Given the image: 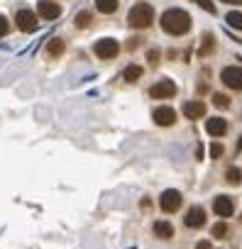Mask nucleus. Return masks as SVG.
<instances>
[{
    "mask_svg": "<svg viewBox=\"0 0 242 249\" xmlns=\"http://www.w3.org/2000/svg\"><path fill=\"white\" fill-rule=\"evenodd\" d=\"M91 20H93V15H91L88 10H81V13L76 15V20H74V22H76V27H78V30H86V27L91 25Z\"/></svg>",
    "mask_w": 242,
    "mask_h": 249,
    "instance_id": "obj_19",
    "label": "nucleus"
},
{
    "mask_svg": "<svg viewBox=\"0 0 242 249\" xmlns=\"http://www.w3.org/2000/svg\"><path fill=\"white\" fill-rule=\"evenodd\" d=\"M184 115L188 120H201L205 115V103L203 100H188V103H184Z\"/></svg>",
    "mask_w": 242,
    "mask_h": 249,
    "instance_id": "obj_12",
    "label": "nucleus"
},
{
    "mask_svg": "<svg viewBox=\"0 0 242 249\" xmlns=\"http://www.w3.org/2000/svg\"><path fill=\"white\" fill-rule=\"evenodd\" d=\"M64 39H59V37H54V39H49V44H47V56H61L64 54Z\"/></svg>",
    "mask_w": 242,
    "mask_h": 249,
    "instance_id": "obj_15",
    "label": "nucleus"
},
{
    "mask_svg": "<svg viewBox=\"0 0 242 249\" xmlns=\"http://www.w3.org/2000/svg\"><path fill=\"white\" fill-rule=\"evenodd\" d=\"M152 232H154V237H159V239H171V237H174V227H171V222H167V220H157L154 227H152Z\"/></svg>",
    "mask_w": 242,
    "mask_h": 249,
    "instance_id": "obj_14",
    "label": "nucleus"
},
{
    "mask_svg": "<svg viewBox=\"0 0 242 249\" xmlns=\"http://www.w3.org/2000/svg\"><path fill=\"white\" fill-rule=\"evenodd\" d=\"M223 3H230V5H242V0H223Z\"/></svg>",
    "mask_w": 242,
    "mask_h": 249,
    "instance_id": "obj_30",
    "label": "nucleus"
},
{
    "mask_svg": "<svg viewBox=\"0 0 242 249\" xmlns=\"http://www.w3.org/2000/svg\"><path fill=\"white\" fill-rule=\"evenodd\" d=\"M93 52H95V56H98V59H115V56L120 54V44H117L115 39L105 37V39L95 42Z\"/></svg>",
    "mask_w": 242,
    "mask_h": 249,
    "instance_id": "obj_3",
    "label": "nucleus"
},
{
    "mask_svg": "<svg viewBox=\"0 0 242 249\" xmlns=\"http://www.w3.org/2000/svg\"><path fill=\"white\" fill-rule=\"evenodd\" d=\"M15 22H18V30L20 32H35L37 27H39V22H37V13H32V10H18V15H15Z\"/></svg>",
    "mask_w": 242,
    "mask_h": 249,
    "instance_id": "obj_4",
    "label": "nucleus"
},
{
    "mask_svg": "<svg viewBox=\"0 0 242 249\" xmlns=\"http://www.w3.org/2000/svg\"><path fill=\"white\" fill-rule=\"evenodd\" d=\"M149 95L157 98V100H167V98H174L176 95V83L164 78V81H157L152 88H149Z\"/></svg>",
    "mask_w": 242,
    "mask_h": 249,
    "instance_id": "obj_5",
    "label": "nucleus"
},
{
    "mask_svg": "<svg viewBox=\"0 0 242 249\" xmlns=\"http://www.w3.org/2000/svg\"><path fill=\"white\" fill-rule=\"evenodd\" d=\"M123 78H125L128 83H135V81H140V78H142V66H137V64H130V66L123 71Z\"/></svg>",
    "mask_w": 242,
    "mask_h": 249,
    "instance_id": "obj_16",
    "label": "nucleus"
},
{
    "mask_svg": "<svg viewBox=\"0 0 242 249\" xmlns=\"http://www.w3.org/2000/svg\"><path fill=\"white\" fill-rule=\"evenodd\" d=\"M184 225L191 227V230L203 227V225H205V210H203V205H191L188 213L184 215Z\"/></svg>",
    "mask_w": 242,
    "mask_h": 249,
    "instance_id": "obj_9",
    "label": "nucleus"
},
{
    "mask_svg": "<svg viewBox=\"0 0 242 249\" xmlns=\"http://www.w3.org/2000/svg\"><path fill=\"white\" fill-rule=\"evenodd\" d=\"M213 105H215V107H227V105H230V98L223 95V93H215V95H213Z\"/></svg>",
    "mask_w": 242,
    "mask_h": 249,
    "instance_id": "obj_23",
    "label": "nucleus"
},
{
    "mask_svg": "<svg viewBox=\"0 0 242 249\" xmlns=\"http://www.w3.org/2000/svg\"><path fill=\"white\" fill-rule=\"evenodd\" d=\"M201 42H203V44H201V54H203V56H205V54H210V52L215 49V42H213V35H210V32H205Z\"/></svg>",
    "mask_w": 242,
    "mask_h": 249,
    "instance_id": "obj_20",
    "label": "nucleus"
},
{
    "mask_svg": "<svg viewBox=\"0 0 242 249\" xmlns=\"http://www.w3.org/2000/svg\"><path fill=\"white\" fill-rule=\"evenodd\" d=\"M117 0H95V8H98V13H103V15H112L115 10H117Z\"/></svg>",
    "mask_w": 242,
    "mask_h": 249,
    "instance_id": "obj_17",
    "label": "nucleus"
},
{
    "mask_svg": "<svg viewBox=\"0 0 242 249\" xmlns=\"http://www.w3.org/2000/svg\"><path fill=\"white\" fill-rule=\"evenodd\" d=\"M237 149H240V152H242V137H240V140H237Z\"/></svg>",
    "mask_w": 242,
    "mask_h": 249,
    "instance_id": "obj_31",
    "label": "nucleus"
},
{
    "mask_svg": "<svg viewBox=\"0 0 242 249\" xmlns=\"http://www.w3.org/2000/svg\"><path fill=\"white\" fill-rule=\"evenodd\" d=\"M159 56H162V54H159L157 49H152V52L147 54V59H149V64H152V66H157V64H159Z\"/></svg>",
    "mask_w": 242,
    "mask_h": 249,
    "instance_id": "obj_27",
    "label": "nucleus"
},
{
    "mask_svg": "<svg viewBox=\"0 0 242 249\" xmlns=\"http://www.w3.org/2000/svg\"><path fill=\"white\" fill-rule=\"evenodd\" d=\"M196 249H210V242H198Z\"/></svg>",
    "mask_w": 242,
    "mask_h": 249,
    "instance_id": "obj_29",
    "label": "nucleus"
},
{
    "mask_svg": "<svg viewBox=\"0 0 242 249\" xmlns=\"http://www.w3.org/2000/svg\"><path fill=\"white\" fill-rule=\"evenodd\" d=\"M205 132L210 137H223L227 132V122L223 117H210V120H205Z\"/></svg>",
    "mask_w": 242,
    "mask_h": 249,
    "instance_id": "obj_13",
    "label": "nucleus"
},
{
    "mask_svg": "<svg viewBox=\"0 0 242 249\" xmlns=\"http://www.w3.org/2000/svg\"><path fill=\"white\" fill-rule=\"evenodd\" d=\"M220 78H223V83H225L227 88L242 90V66H227V69H223Z\"/></svg>",
    "mask_w": 242,
    "mask_h": 249,
    "instance_id": "obj_8",
    "label": "nucleus"
},
{
    "mask_svg": "<svg viewBox=\"0 0 242 249\" xmlns=\"http://www.w3.org/2000/svg\"><path fill=\"white\" fill-rule=\"evenodd\" d=\"M213 210H215V215L218 217H230L232 213H235V203H232V198H227V196H218L215 198V203H213Z\"/></svg>",
    "mask_w": 242,
    "mask_h": 249,
    "instance_id": "obj_11",
    "label": "nucleus"
},
{
    "mask_svg": "<svg viewBox=\"0 0 242 249\" xmlns=\"http://www.w3.org/2000/svg\"><path fill=\"white\" fill-rule=\"evenodd\" d=\"M225 22H227L232 30H242V13H237V10L227 13V15H225Z\"/></svg>",
    "mask_w": 242,
    "mask_h": 249,
    "instance_id": "obj_18",
    "label": "nucleus"
},
{
    "mask_svg": "<svg viewBox=\"0 0 242 249\" xmlns=\"http://www.w3.org/2000/svg\"><path fill=\"white\" fill-rule=\"evenodd\" d=\"M225 178H227V183H230V186H237V183L242 181V171H240L237 166H232V169H227Z\"/></svg>",
    "mask_w": 242,
    "mask_h": 249,
    "instance_id": "obj_21",
    "label": "nucleus"
},
{
    "mask_svg": "<svg viewBox=\"0 0 242 249\" xmlns=\"http://www.w3.org/2000/svg\"><path fill=\"white\" fill-rule=\"evenodd\" d=\"M137 47H140V39H137V37H135V39H130V44H128V49L132 52V49H137Z\"/></svg>",
    "mask_w": 242,
    "mask_h": 249,
    "instance_id": "obj_28",
    "label": "nucleus"
},
{
    "mask_svg": "<svg viewBox=\"0 0 242 249\" xmlns=\"http://www.w3.org/2000/svg\"><path fill=\"white\" fill-rule=\"evenodd\" d=\"M159 25H162V30H164L167 35L181 37V35H186V32L191 30V15H188L186 10L171 8V10H167V13L162 15Z\"/></svg>",
    "mask_w": 242,
    "mask_h": 249,
    "instance_id": "obj_1",
    "label": "nucleus"
},
{
    "mask_svg": "<svg viewBox=\"0 0 242 249\" xmlns=\"http://www.w3.org/2000/svg\"><path fill=\"white\" fill-rule=\"evenodd\" d=\"M193 3H196V5H201L203 10H208V13H215V5L210 3V0H193Z\"/></svg>",
    "mask_w": 242,
    "mask_h": 249,
    "instance_id": "obj_26",
    "label": "nucleus"
},
{
    "mask_svg": "<svg viewBox=\"0 0 242 249\" xmlns=\"http://www.w3.org/2000/svg\"><path fill=\"white\" fill-rule=\"evenodd\" d=\"M152 20H154V8L149 3H137L128 15V25L135 30H147L152 25Z\"/></svg>",
    "mask_w": 242,
    "mask_h": 249,
    "instance_id": "obj_2",
    "label": "nucleus"
},
{
    "mask_svg": "<svg viewBox=\"0 0 242 249\" xmlns=\"http://www.w3.org/2000/svg\"><path fill=\"white\" fill-rule=\"evenodd\" d=\"M223 152H225V147H223L220 142H213V144H210V157H213V159H220Z\"/></svg>",
    "mask_w": 242,
    "mask_h": 249,
    "instance_id": "obj_24",
    "label": "nucleus"
},
{
    "mask_svg": "<svg viewBox=\"0 0 242 249\" xmlns=\"http://www.w3.org/2000/svg\"><path fill=\"white\" fill-rule=\"evenodd\" d=\"M181 203H184V198H181V193L174 191V188L164 191L162 198H159V208H162L164 213H176V210L181 208Z\"/></svg>",
    "mask_w": 242,
    "mask_h": 249,
    "instance_id": "obj_6",
    "label": "nucleus"
},
{
    "mask_svg": "<svg viewBox=\"0 0 242 249\" xmlns=\"http://www.w3.org/2000/svg\"><path fill=\"white\" fill-rule=\"evenodd\" d=\"M152 120L159 124V127H171V124L176 122V110L169 107V105H159V107H154Z\"/></svg>",
    "mask_w": 242,
    "mask_h": 249,
    "instance_id": "obj_7",
    "label": "nucleus"
},
{
    "mask_svg": "<svg viewBox=\"0 0 242 249\" xmlns=\"http://www.w3.org/2000/svg\"><path fill=\"white\" fill-rule=\"evenodd\" d=\"M8 30H10L8 18H5V15H0V37H5V35H8Z\"/></svg>",
    "mask_w": 242,
    "mask_h": 249,
    "instance_id": "obj_25",
    "label": "nucleus"
},
{
    "mask_svg": "<svg viewBox=\"0 0 242 249\" xmlns=\"http://www.w3.org/2000/svg\"><path fill=\"white\" fill-rule=\"evenodd\" d=\"M37 15L44 20H56L61 15V5L52 3V0H42V3H37Z\"/></svg>",
    "mask_w": 242,
    "mask_h": 249,
    "instance_id": "obj_10",
    "label": "nucleus"
},
{
    "mask_svg": "<svg viewBox=\"0 0 242 249\" xmlns=\"http://www.w3.org/2000/svg\"><path fill=\"white\" fill-rule=\"evenodd\" d=\"M210 232H213V237H215V239H225V234H227V225L220 220L218 225H213V230H210Z\"/></svg>",
    "mask_w": 242,
    "mask_h": 249,
    "instance_id": "obj_22",
    "label": "nucleus"
}]
</instances>
